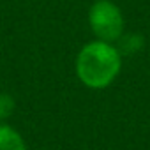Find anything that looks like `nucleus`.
<instances>
[{
  "mask_svg": "<svg viewBox=\"0 0 150 150\" xmlns=\"http://www.w3.org/2000/svg\"><path fill=\"white\" fill-rule=\"evenodd\" d=\"M13 110V99L9 96H0V118H6Z\"/></svg>",
  "mask_w": 150,
  "mask_h": 150,
  "instance_id": "nucleus-4",
  "label": "nucleus"
},
{
  "mask_svg": "<svg viewBox=\"0 0 150 150\" xmlns=\"http://www.w3.org/2000/svg\"><path fill=\"white\" fill-rule=\"evenodd\" d=\"M0 150H27L18 131L9 125H0Z\"/></svg>",
  "mask_w": 150,
  "mask_h": 150,
  "instance_id": "nucleus-3",
  "label": "nucleus"
},
{
  "mask_svg": "<svg viewBox=\"0 0 150 150\" xmlns=\"http://www.w3.org/2000/svg\"><path fill=\"white\" fill-rule=\"evenodd\" d=\"M120 71V55L117 48L104 41L87 44L76 60V72L80 80L90 88L108 87Z\"/></svg>",
  "mask_w": 150,
  "mask_h": 150,
  "instance_id": "nucleus-1",
  "label": "nucleus"
},
{
  "mask_svg": "<svg viewBox=\"0 0 150 150\" xmlns=\"http://www.w3.org/2000/svg\"><path fill=\"white\" fill-rule=\"evenodd\" d=\"M88 21L99 41L111 42L120 37L124 30V18L120 9L110 0H97L90 7Z\"/></svg>",
  "mask_w": 150,
  "mask_h": 150,
  "instance_id": "nucleus-2",
  "label": "nucleus"
}]
</instances>
